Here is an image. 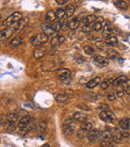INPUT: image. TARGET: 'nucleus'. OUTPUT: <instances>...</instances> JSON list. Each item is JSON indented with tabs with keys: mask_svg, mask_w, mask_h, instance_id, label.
Listing matches in <instances>:
<instances>
[{
	"mask_svg": "<svg viewBox=\"0 0 130 147\" xmlns=\"http://www.w3.org/2000/svg\"><path fill=\"white\" fill-rule=\"evenodd\" d=\"M22 42H23V39H22L21 36H16V37H14L13 39L9 42V46L11 48H16L21 45Z\"/></svg>",
	"mask_w": 130,
	"mask_h": 147,
	"instance_id": "obj_19",
	"label": "nucleus"
},
{
	"mask_svg": "<svg viewBox=\"0 0 130 147\" xmlns=\"http://www.w3.org/2000/svg\"><path fill=\"white\" fill-rule=\"evenodd\" d=\"M0 18H1V16H0Z\"/></svg>",
	"mask_w": 130,
	"mask_h": 147,
	"instance_id": "obj_50",
	"label": "nucleus"
},
{
	"mask_svg": "<svg viewBox=\"0 0 130 147\" xmlns=\"http://www.w3.org/2000/svg\"><path fill=\"white\" fill-rule=\"evenodd\" d=\"M70 75H71V72L69 69H66V68H61L57 71V76L60 80L62 81H66L70 78Z\"/></svg>",
	"mask_w": 130,
	"mask_h": 147,
	"instance_id": "obj_10",
	"label": "nucleus"
},
{
	"mask_svg": "<svg viewBox=\"0 0 130 147\" xmlns=\"http://www.w3.org/2000/svg\"><path fill=\"white\" fill-rule=\"evenodd\" d=\"M18 119V113L17 112H10L6 118V124H7L9 129H13L15 124L17 123Z\"/></svg>",
	"mask_w": 130,
	"mask_h": 147,
	"instance_id": "obj_7",
	"label": "nucleus"
},
{
	"mask_svg": "<svg viewBox=\"0 0 130 147\" xmlns=\"http://www.w3.org/2000/svg\"><path fill=\"white\" fill-rule=\"evenodd\" d=\"M45 20H46V22L49 24H52V23H54V22H56L57 17H56L55 11H54V10H49V11L46 12Z\"/></svg>",
	"mask_w": 130,
	"mask_h": 147,
	"instance_id": "obj_14",
	"label": "nucleus"
},
{
	"mask_svg": "<svg viewBox=\"0 0 130 147\" xmlns=\"http://www.w3.org/2000/svg\"><path fill=\"white\" fill-rule=\"evenodd\" d=\"M67 2V0H56V3L59 4V5H63Z\"/></svg>",
	"mask_w": 130,
	"mask_h": 147,
	"instance_id": "obj_47",
	"label": "nucleus"
},
{
	"mask_svg": "<svg viewBox=\"0 0 130 147\" xmlns=\"http://www.w3.org/2000/svg\"><path fill=\"white\" fill-rule=\"evenodd\" d=\"M127 82H128V78L124 76V75H121V76H118L117 78L113 79L112 85H114V86H123Z\"/></svg>",
	"mask_w": 130,
	"mask_h": 147,
	"instance_id": "obj_13",
	"label": "nucleus"
},
{
	"mask_svg": "<svg viewBox=\"0 0 130 147\" xmlns=\"http://www.w3.org/2000/svg\"><path fill=\"white\" fill-rule=\"evenodd\" d=\"M28 23V18L27 17H23L22 19H20L15 25H13V28L15 29V32H18L19 30H21L22 28L25 27V25Z\"/></svg>",
	"mask_w": 130,
	"mask_h": 147,
	"instance_id": "obj_17",
	"label": "nucleus"
},
{
	"mask_svg": "<svg viewBox=\"0 0 130 147\" xmlns=\"http://www.w3.org/2000/svg\"><path fill=\"white\" fill-rule=\"evenodd\" d=\"M113 140L112 139H101L100 146L101 147H112L113 145Z\"/></svg>",
	"mask_w": 130,
	"mask_h": 147,
	"instance_id": "obj_30",
	"label": "nucleus"
},
{
	"mask_svg": "<svg viewBox=\"0 0 130 147\" xmlns=\"http://www.w3.org/2000/svg\"><path fill=\"white\" fill-rule=\"evenodd\" d=\"M62 129H63V132L65 135H71V134L74 132L75 130V123L73 121V119H67L66 121L63 123L62 125Z\"/></svg>",
	"mask_w": 130,
	"mask_h": 147,
	"instance_id": "obj_5",
	"label": "nucleus"
},
{
	"mask_svg": "<svg viewBox=\"0 0 130 147\" xmlns=\"http://www.w3.org/2000/svg\"><path fill=\"white\" fill-rule=\"evenodd\" d=\"M42 147H49V145H48V144H45V145H43Z\"/></svg>",
	"mask_w": 130,
	"mask_h": 147,
	"instance_id": "obj_49",
	"label": "nucleus"
},
{
	"mask_svg": "<svg viewBox=\"0 0 130 147\" xmlns=\"http://www.w3.org/2000/svg\"><path fill=\"white\" fill-rule=\"evenodd\" d=\"M68 25H69V21H67V20H64V21L61 23L62 29H66V27H68Z\"/></svg>",
	"mask_w": 130,
	"mask_h": 147,
	"instance_id": "obj_46",
	"label": "nucleus"
},
{
	"mask_svg": "<svg viewBox=\"0 0 130 147\" xmlns=\"http://www.w3.org/2000/svg\"><path fill=\"white\" fill-rule=\"evenodd\" d=\"M113 4H114V5L120 10H127L128 9V4H127L125 1H121V0L120 1H114L113 2Z\"/></svg>",
	"mask_w": 130,
	"mask_h": 147,
	"instance_id": "obj_24",
	"label": "nucleus"
},
{
	"mask_svg": "<svg viewBox=\"0 0 130 147\" xmlns=\"http://www.w3.org/2000/svg\"><path fill=\"white\" fill-rule=\"evenodd\" d=\"M84 24H92V23H95L97 21V16L93 15V14H90V15L86 16L84 18Z\"/></svg>",
	"mask_w": 130,
	"mask_h": 147,
	"instance_id": "obj_25",
	"label": "nucleus"
},
{
	"mask_svg": "<svg viewBox=\"0 0 130 147\" xmlns=\"http://www.w3.org/2000/svg\"><path fill=\"white\" fill-rule=\"evenodd\" d=\"M99 118L102 120L105 123H112L114 122V120L116 119V116L113 113L112 111H110L109 109L104 110V111H101L99 114Z\"/></svg>",
	"mask_w": 130,
	"mask_h": 147,
	"instance_id": "obj_4",
	"label": "nucleus"
},
{
	"mask_svg": "<svg viewBox=\"0 0 130 147\" xmlns=\"http://www.w3.org/2000/svg\"><path fill=\"white\" fill-rule=\"evenodd\" d=\"M112 32H113V29L110 27V26H105V27H103V30H102V35H103V37L108 38L109 36H111Z\"/></svg>",
	"mask_w": 130,
	"mask_h": 147,
	"instance_id": "obj_27",
	"label": "nucleus"
},
{
	"mask_svg": "<svg viewBox=\"0 0 130 147\" xmlns=\"http://www.w3.org/2000/svg\"><path fill=\"white\" fill-rule=\"evenodd\" d=\"M124 94H125V88H118L116 90V92H115L116 97H119V98H122L124 96Z\"/></svg>",
	"mask_w": 130,
	"mask_h": 147,
	"instance_id": "obj_40",
	"label": "nucleus"
},
{
	"mask_svg": "<svg viewBox=\"0 0 130 147\" xmlns=\"http://www.w3.org/2000/svg\"><path fill=\"white\" fill-rule=\"evenodd\" d=\"M106 52H107L108 58H110V59H114L118 56V53H117V51H115L114 49H108Z\"/></svg>",
	"mask_w": 130,
	"mask_h": 147,
	"instance_id": "obj_31",
	"label": "nucleus"
},
{
	"mask_svg": "<svg viewBox=\"0 0 130 147\" xmlns=\"http://www.w3.org/2000/svg\"><path fill=\"white\" fill-rule=\"evenodd\" d=\"M81 127L84 128L85 130H87V131L89 132L90 130L93 129V124H92V122H90V121H86V122H84V123H82Z\"/></svg>",
	"mask_w": 130,
	"mask_h": 147,
	"instance_id": "obj_35",
	"label": "nucleus"
},
{
	"mask_svg": "<svg viewBox=\"0 0 130 147\" xmlns=\"http://www.w3.org/2000/svg\"><path fill=\"white\" fill-rule=\"evenodd\" d=\"M125 93H127L128 95H130V84H128L125 88Z\"/></svg>",
	"mask_w": 130,
	"mask_h": 147,
	"instance_id": "obj_48",
	"label": "nucleus"
},
{
	"mask_svg": "<svg viewBox=\"0 0 130 147\" xmlns=\"http://www.w3.org/2000/svg\"><path fill=\"white\" fill-rule=\"evenodd\" d=\"M112 82H113V79H110V78L105 79V80L101 81L100 87L103 89V90H105V89H107L109 86H110V84H112Z\"/></svg>",
	"mask_w": 130,
	"mask_h": 147,
	"instance_id": "obj_29",
	"label": "nucleus"
},
{
	"mask_svg": "<svg viewBox=\"0 0 130 147\" xmlns=\"http://www.w3.org/2000/svg\"><path fill=\"white\" fill-rule=\"evenodd\" d=\"M75 59H76V62H78V63L84 62V58H83L82 56H80V55H76V56H75Z\"/></svg>",
	"mask_w": 130,
	"mask_h": 147,
	"instance_id": "obj_45",
	"label": "nucleus"
},
{
	"mask_svg": "<svg viewBox=\"0 0 130 147\" xmlns=\"http://www.w3.org/2000/svg\"><path fill=\"white\" fill-rule=\"evenodd\" d=\"M100 136H101V132L98 129H92L89 131L87 138H88V141L90 143H95V142H97L100 139Z\"/></svg>",
	"mask_w": 130,
	"mask_h": 147,
	"instance_id": "obj_8",
	"label": "nucleus"
},
{
	"mask_svg": "<svg viewBox=\"0 0 130 147\" xmlns=\"http://www.w3.org/2000/svg\"><path fill=\"white\" fill-rule=\"evenodd\" d=\"M123 136L121 134V131L118 129H114L113 130V135H112V140L114 143H121L123 141Z\"/></svg>",
	"mask_w": 130,
	"mask_h": 147,
	"instance_id": "obj_16",
	"label": "nucleus"
},
{
	"mask_svg": "<svg viewBox=\"0 0 130 147\" xmlns=\"http://www.w3.org/2000/svg\"><path fill=\"white\" fill-rule=\"evenodd\" d=\"M118 125L121 130L130 129V118L124 117V118H122V119H120L118 122Z\"/></svg>",
	"mask_w": 130,
	"mask_h": 147,
	"instance_id": "obj_15",
	"label": "nucleus"
},
{
	"mask_svg": "<svg viewBox=\"0 0 130 147\" xmlns=\"http://www.w3.org/2000/svg\"><path fill=\"white\" fill-rule=\"evenodd\" d=\"M100 83H101L100 77H95V78L91 79L90 81H88V82H87L86 87L88 89H93V88H95L96 86H98Z\"/></svg>",
	"mask_w": 130,
	"mask_h": 147,
	"instance_id": "obj_18",
	"label": "nucleus"
},
{
	"mask_svg": "<svg viewBox=\"0 0 130 147\" xmlns=\"http://www.w3.org/2000/svg\"><path fill=\"white\" fill-rule=\"evenodd\" d=\"M54 68H55V65H53L52 63L47 62L43 65V68L42 69H43V70H46V71H52V70H54Z\"/></svg>",
	"mask_w": 130,
	"mask_h": 147,
	"instance_id": "obj_39",
	"label": "nucleus"
},
{
	"mask_svg": "<svg viewBox=\"0 0 130 147\" xmlns=\"http://www.w3.org/2000/svg\"><path fill=\"white\" fill-rule=\"evenodd\" d=\"M79 25H80V22H79V20L77 19V18H74V19H72V20H70V21H69L68 27L70 28L71 30H75V29H77V28L79 27Z\"/></svg>",
	"mask_w": 130,
	"mask_h": 147,
	"instance_id": "obj_26",
	"label": "nucleus"
},
{
	"mask_svg": "<svg viewBox=\"0 0 130 147\" xmlns=\"http://www.w3.org/2000/svg\"><path fill=\"white\" fill-rule=\"evenodd\" d=\"M44 55H45V49H43V48H41V47L36 48L35 50L33 51L34 58L37 59V60H39V59H41L42 57H44Z\"/></svg>",
	"mask_w": 130,
	"mask_h": 147,
	"instance_id": "obj_20",
	"label": "nucleus"
},
{
	"mask_svg": "<svg viewBox=\"0 0 130 147\" xmlns=\"http://www.w3.org/2000/svg\"><path fill=\"white\" fill-rule=\"evenodd\" d=\"M92 30H94V31H102L103 30V25L101 22H95V23H93L92 25Z\"/></svg>",
	"mask_w": 130,
	"mask_h": 147,
	"instance_id": "obj_32",
	"label": "nucleus"
},
{
	"mask_svg": "<svg viewBox=\"0 0 130 147\" xmlns=\"http://www.w3.org/2000/svg\"><path fill=\"white\" fill-rule=\"evenodd\" d=\"M14 33H16V32H15V29L13 28V26L7 27V28H5V29L1 30V31H0V43L6 41V40H7L10 36L13 35Z\"/></svg>",
	"mask_w": 130,
	"mask_h": 147,
	"instance_id": "obj_6",
	"label": "nucleus"
},
{
	"mask_svg": "<svg viewBox=\"0 0 130 147\" xmlns=\"http://www.w3.org/2000/svg\"><path fill=\"white\" fill-rule=\"evenodd\" d=\"M105 44L109 46H115L118 44V39H117V37L115 35H111L105 39Z\"/></svg>",
	"mask_w": 130,
	"mask_h": 147,
	"instance_id": "obj_21",
	"label": "nucleus"
},
{
	"mask_svg": "<svg viewBox=\"0 0 130 147\" xmlns=\"http://www.w3.org/2000/svg\"><path fill=\"white\" fill-rule=\"evenodd\" d=\"M93 62L98 67H106L108 65V59L106 57L101 56V55H95L93 57Z\"/></svg>",
	"mask_w": 130,
	"mask_h": 147,
	"instance_id": "obj_9",
	"label": "nucleus"
},
{
	"mask_svg": "<svg viewBox=\"0 0 130 147\" xmlns=\"http://www.w3.org/2000/svg\"><path fill=\"white\" fill-rule=\"evenodd\" d=\"M22 13L20 12H14L10 16H8L3 22H2V25L6 26V27H11V26L15 25L20 19H22Z\"/></svg>",
	"mask_w": 130,
	"mask_h": 147,
	"instance_id": "obj_2",
	"label": "nucleus"
},
{
	"mask_svg": "<svg viewBox=\"0 0 130 147\" xmlns=\"http://www.w3.org/2000/svg\"><path fill=\"white\" fill-rule=\"evenodd\" d=\"M107 98H108V100H110V101H114V100L116 99V95H115L114 93H109V94L107 95Z\"/></svg>",
	"mask_w": 130,
	"mask_h": 147,
	"instance_id": "obj_43",
	"label": "nucleus"
},
{
	"mask_svg": "<svg viewBox=\"0 0 130 147\" xmlns=\"http://www.w3.org/2000/svg\"><path fill=\"white\" fill-rule=\"evenodd\" d=\"M43 33L46 34L47 36L51 35V34L54 33L53 29L51 28V25H48V26H43Z\"/></svg>",
	"mask_w": 130,
	"mask_h": 147,
	"instance_id": "obj_36",
	"label": "nucleus"
},
{
	"mask_svg": "<svg viewBox=\"0 0 130 147\" xmlns=\"http://www.w3.org/2000/svg\"><path fill=\"white\" fill-rule=\"evenodd\" d=\"M55 14H56V17H57L58 20L62 19V18H64V16H65V9L59 8V9H57L55 11Z\"/></svg>",
	"mask_w": 130,
	"mask_h": 147,
	"instance_id": "obj_33",
	"label": "nucleus"
},
{
	"mask_svg": "<svg viewBox=\"0 0 130 147\" xmlns=\"http://www.w3.org/2000/svg\"><path fill=\"white\" fill-rule=\"evenodd\" d=\"M105 42L103 41H100V40H98V41H96V43H95V46H96L98 49H101V50H103V49L105 48Z\"/></svg>",
	"mask_w": 130,
	"mask_h": 147,
	"instance_id": "obj_42",
	"label": "nucleus"
},
{
	"mask_svg": "<svg viewBox=\"0 0 130 147\" xmlns=\"http://www.w3.org/2000/svg\"><path fill=\"white\" fill-rule=\"evenodd\" d=\"M83 50H84V52L88 55H92V54H94V52H95L94 48H93L92 46H89V45L84 46V47H83Z\"/></svg>",
	"mask_w": 130,
	"mask_h": 147,
	"instance_id": "obj_37",
	"label": "nucleus"
},
{
	"mask_svg": "<svg viewBox=\"0 0 130 147\" xmlns=\"http://www.w3.org/2000/svg\"><path fill=\"white\" fill-rule=\"evenodd\" d=\"M88 133H89V132L87 131V130H85L84 128L80 127V128H79L78 131H77V137H78L79 139H83V138L87 137Z\"/></svg>",
	"mask_w": 130,
	"mask_h": 147,
	"instance_id": "obj_28",
	"label": "nucleus"
},
{
	"mask_svg": "<svg viewBox=\"0 0 130 147\" xmlns=\"http://www.w3.org/2000/svg\"><path fill=\"white\" fill-rule=\"evenodd\" d=\"M91 30H92V25H91V24H84V25L82 26V31L84 32V33H89Z\"/></svg>",
	"mask_w": 130,
	"mask_h": 147,
	"instance_id": "obj_41",
	"label": "nucleus"
},
{
	"mask_svg": "<svg viewBox=\"0 0 130 147\" xmlns=\"http://www.w3.org/2000/svg\"><path fill=\"white\" fill-rule=\"evenodd\" d=\"M17 128L24 134H27L28 132L31 131L32 128H33V125H32L31 122V116L28 115V114H25L24 116H22L17 123Z\"/></svg>",
	"mask_w": 130,
	"mask_h": 147,
	"instance_id": "obj_1",
	"label": "nucleus"
},
{
	"mask_svg": "<svg viewBox=\"0 0 130 147\" xmlns=\"http://www.w3.org/2000/svg\"><path fill=\"white\" fill-rule=\"evenodd\" d=\"M47 41H48V36L44 33H38V34H36V35L32 36L31 39H30V42H31L32 45L37 48L42 46Z\"/></svg>",
	"mask_w": 130,
	"mask_h": 147,
	"instance_id": "obj_3",
	"label": "nucleus"
},
{
	"mask_svg": "<svg viewBox=\"0 0 130 147\" xmlns=\"http://www.w3.org/2000/svg\"><path fill=\"white\" fill-rule=\"evenodd\" d=\"M68 99H69L68 95L64 94V93H60V94H57L55 96V101L57 102V103H64V102H66Z\"/></svg>",
	"mask_w": 130,
	"mask_h": 147,
	"instance_id": "obj_23",
	"label": "nucleus"
},
{
	"mask_svg": "<svg viewBox=\"0 0 130 147\" xmlns=\"http://www.w3.org/2000/svg\"><path fill=\"white\" fill-rule=\"evenodd\" d=\"M65 41V37L61 34H58V35H55L51 38V41H50V44H51L52 47H56V46H59L60 44H62Z\"/></svg>",
	"mask_w": 130,
	"mask_h": 147,
	"instance_id": "obj_11",
	"label": "nucleus"
},
{
	"mask_svg": "<svg viewBox=\"0 0 130 147\" xmlns=\"http://www.w3.org/2000/svg\"><path fill=\"white\" fill-rule=\"evenodd\" d=\"M51 28L53 29L54 32H58L60 29H62V27H61V22L56 21V22H54V23H52L51 24Z\"/></svg>",
	"mask_w": 130,
	"mask_h": 147,
	"instance_id": "obj_34",
	"label": "nucleus"
},
{
	"mask_svg": "<svg viewBox=\"0 0 130 147\" xmlns=\"http://www.w3.org/2000/svg\"><path fill=\"white\" fill-rule=\"evenodd\" d=\"M121 134H122L123 138H128L130 136V132H128L127 130H121Z\"/></svg>",
	"mask_w": 130,
	"mask_h": 147,
	"instance_id": "obj_44",
	"label": "nucleus"
},
{
	"mask_svg": "<svg viewBox=\"0 0 130 147\" xmlns=\"http://www.w3.org/2000/svg\"><path fill=\"white\" fill-rule=\"evenodd\" d=\"M74 12H75L74 5H73V4H68V5L66 6V9H65V15H66V17H71V16H73Z\"/></svg>",
	"mask_w": 130,
	"mask_h": 147,
	"instance_id": "obj_22",
	"label": "nucleus"
},
{
	"mask_svg": "<svg viewBox=\"0 0 130 147\" xmlns=\"http://www.w3.org/2000/svg\"><path fill=\"white\" fill-rule=\"evenodd\" d=\"M72 119L77 122H80V123H84L88 119V116H87V114L83 113V112H75L72 115Z\"/></svg>",
	"mask_w": 130,
	"mask_h": 147,
	"instance_id": "obj_12",
	"label": "nucleus"
},
{
	"mask_svg": "<svg viewBox=\"0 0 130 147\" xmlns=\"http://www.w3.org/2000/svg\"><path fill=\"white\" fill-rule=\"evenodd\" d=\"M46 129V122L45 121H40L38 124V132L39 133H43Z\"/></svg>",
	"mask_w": 130,
	"mask_h": 147,
	"instance_id": "obj_38",
	"label": "nucleus"
}]
</instances>
